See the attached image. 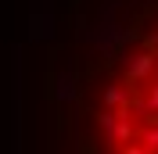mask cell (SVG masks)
<instances>
[{
    "label": "cell",
    "instance_id": "obj_1",
    "mask_svg": "<svg viewBox=\"0 0 158 154\" xmlns=\"http://www.w3.org/2000/svg\"><path fill=\"white\" fill-rule=\"evenodd\" d=\"M76 154H158V0H140L83 75Z\"/></svg>",
    "mask_w": 158,
    "mask_h": 154
}]
</instances>
